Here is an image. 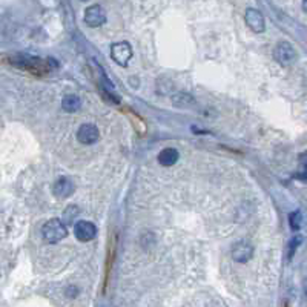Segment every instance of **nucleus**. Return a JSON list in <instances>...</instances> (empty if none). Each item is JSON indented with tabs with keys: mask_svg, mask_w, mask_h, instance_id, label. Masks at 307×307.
<instances>
[{
	"mask_svg": "<svg viewBox=\"0 0 307 307\" xmlns=\"http://www.w3.org/2000/svg\"><path fill=\"white\" fill-rule=\"evenodd\" d=\"M244 18H246L247 26L251 28L254 32H257V34L264 32V29H266V20H264V15H263L258 9L249 8V9L246 11Z\"/></svg>",
	"mask_w": 307,
	"mask_h": 307,
	"instance_id": "obj_7",
	"label": "nucleus"
},
{
	"mask_svg": "<svg viewBox=\"0 0 307 307\" xmlns=\"http://www.w3.org/2000/svg\"><path fill=\"white\" fill-rule=\"evenodd\" d=\"M178 158H180V154L175 148H166L158 154V163L166 167L174 166L178 161Z\"/></svg>",
	"mask_w": 307,
	"mask_h": 307,
	"instance_id": "obj_10",
	"label": "nucleus"
},
{
	"mask_svg": "<svg viewBox=\"0 0 307 307\" xmlns=\"http://www.w3.org/2000/svg\"><path fill=\"white\" fill-rule=\"evenodd\" d=\"M289 224H291L292 230H295V232L301 229V224H303V215H301L300 210H295V212H292V214L289 215Z\"/></svg>",
	"mask_w": 307,
	"mask_h": 307,
	"instance_id": "obj_12",
	"label": "nucleus"
},
{
	"mask_svg": "<svg viewBox=\"0 0 307 307\" xmlns=\"http://www.w3.org/2000/svg\"><path fill=\"white\" fill-rule=\"evenodd\" d=\"M274 57H275V60L283 65V66H291L295 63L297 60V51L294 48L292 43L289 42H278L275 49H274Z\"/></svg>",
	"mask_w": 307,
	"mask_h": 307,
	"instance_id": "obj_2",
	"label": "nucleus"
},
{
	"mask_svg": "<svg viewBox=\"0 0 307 307\" xmlns=\"http://www.w3.org/2000/svg\"><path fill=\"white\" fill-rule=\"evenodd\" d=\"M74 234L79 241L88 243L97 237V227L91 221H79L74 226Z\"/></svg>",
	"mask_w": 307,
	"mask_h": 307,
	"instance_id": "obj_5",
	"label": "nucleus"
},
{
	"mask_svg": "<svg viewBox=\"0 0 307 307\" xmlns=\"http://www.w3.org/2000/svg\"><path fill=\"white\" fill-rule=\"evenodd\" d=\"M42 235H43V240L49 244H55L62 241L63 238H66L68 235V230H66V226L63 224L62 220L59 218H52V220H48L43 227H42Z\"/></svg>",
	"mask_w": 307,
	"mask_h": 307,
	"instance_id": "obj_1",
	"label": "nucleus"
},
{
	"mask_svg": "<svg viewBox=\"0 0 307 307\" xmlns=\"http://www.w3.org/2000/svg\"><path fill=\"white\" fill-rule=\"evenodd\" d=\"M62 108L66 111V112H77L80 108H82V100L79 95H66V97L62 100Z\"/></svg>",
	"mask_w": 307,
	"mask_h": 307,
	"instance_id": "obj_11",
	"label": "nucleus"
},
{
	"mask_svg": "<svg viewBox=\"0 0 307 307\" xmlns=\"http://www.w3.org/2000/svg\"><path fill=\"white\" fill-rule=\"evenodd\" d=\"M111 57L114 62L120 66H128L131 57H132V48L128 42H117L111 48Z\"/></svg>",
	"mask_w": 307,
	"mask_h": 307,
	"instance_id": "obj_3",
	"label": "nucleus"
},
{
	"mask_svg": "<svg viewBox=\"0 0 307 307\" xmlns=\"http://www.w3.org/2000/svg\"><path fill=\"white\" fill-rule=\"evenodd\" d=\"M69 210H71V214H66L65 212V218H66V221H72L74 218H75V215L79 214V210H77V206H69Z\"/></svg>",
	"mask_w": 307,
	"mask_h": 307,
	"instance_id": "obj_13",
	"label": "nucleus"
},
{
	"mask_svg": "<svg viewBox=\"0 0 307 307\" xmlns=\"http://www.w3.org/2000/svg\"><path fill=\"white\" fill-rule=\"evenodd\" d=\"M100 132L97 129V126H94L91 123H85L79 128L77 131V140H79L82 145H94L99 140Z\"/></svg>",
	"mask_w": 307,
	"mask_h": 307,
	"instance_id": "obj_6",
	"label": "nucleus"
},
{
	"mask_svg": "<svg viewBox=\"0 0 307 307\" xmlns=\"http://www.w3.org/2000/svg\"><path fill=\"white\" fill-rule=\"evenodd\" d=\"M301 241H303V238H301V237H295V238H294V240L291 241V252H289V258H292V255H294V251H295V247H298Z\"/></svg>",
	"mask_w": 307,
	"mask_h": 307,
	"instance_id": "obj_14",
	"label": "nucleus"
},
{
	"mask_svg": "<svg viewBox=\"0 0 307 307\" xmlns=\"http://www.w3.org/2000/svg\"><path fill=\"white\" fill-rule=\"evenodd\" d=\"M85 23L89 28H99L106 23V12L100 5H91L85 11Z\"/></svg>",
	"mask_w": 307,
	"mask_h": 307,
	"instance_id": "obj_4",
	"label": "nucleus"
},
{
	"mask_svg": "<svg viewBox=\"0 0 307 307\" xmlns=\"http://www.w3.org/2000/svg\"><path fill=\"white\" fill-rule=\"evenodd\" d=\"M74 183L68 177H60L52 186V192L57 198H68L74 194Z\"/></svg>",
	"mask_w": 307,
	"mask_h": 307,
	"instance_id": "obj_9",
	"label": "nucleus"
},
{
	"mask_svg": "<svg viewBox=\"0 0 307 307\" xmlns=\"http://www.w3.org/2000/svg\"><path fill=\"white\" fill-rule=\"evenodd\" d=\"M252 255H254V247L247 241H238L232 247V258L237 263H247L252 258Z\"/></svg>",
	"mask_w": 307,
	"mask_h": 307,
	"instance_id": "obj_8",
	"label": "nucleus"
}]
</instances>
